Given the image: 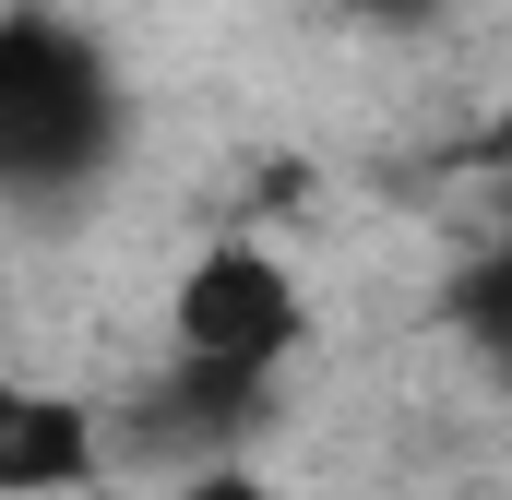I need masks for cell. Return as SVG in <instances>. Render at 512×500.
Returning a JSON list of instances; mask_svg holds the SVG:
<instances>
[{"label":"cell","mask_w":512,"mask_h":500,"mask_svg":"<svg viewBox=\"0 0 512 500\" xmlns=\"http://www.w3.org/2000/svg\"><path fill=\"white\" fill-rule=\"evenodd\" d=\"M120 155V72L84 24L12 12L0 24V203H60Z\"/></svg>","instance_id":"cell-1"},{"label":"cell","mask_w":512,"mask_h":500,"mask_svg":"<svg viewBox=\"0 0 512 500\" xmlns=\"http://www.w3.org/2000/svg\"><path fill=\"white\" fill-rule=\"evenodd\" d=\"M179 358H215V370H251L274 381L286 370V346H298V322H310V298H298V274L274 262V250H203L191 274H179Z\"/></svg>","instance_id":"cell-2"},{"label":"cell","mask_w":512,"mask_h":500,"mask_svg":"<svg viewBox=\"0 0 512 500\" xmlns=\"http://www.w3.org/2000/svg\"><path fill=\"white\" fill-rule=\"evenodd\" d=\"M96 477V417L0 370V500H72Z\"/></svg>","instance_id":"cell-3"},{"label":"cell","mask_w":512,"mask_h":500,"mask_svg":"<svg viewBox=\"0 0 512 500\" xmlns=\"http://www.w3.org/2000/svg\"><path fill=\"white\" fill-rule=\"evenodd\" d=\"M453 322H465V334H477V346H489V358L512 370V239L489 250V262H477L465 286H453Z\"/></svg>","instance_id":"cell-4"},{"label":"cell","mask_w":512,"mask_h":500,"mask_svg":"<svg viewBox=\"0 0 512 500\" xmlns=\"http://www.w3.org/2000/svg\"><path fill=\"white\" fill-rule=\"evenodd\" d=\"M191 500H274V489H251V477H227V465H215V477H191Z\"/></svg>","instance_id":"cell-5"},{"label":"cell","mask_w":512,"mask_h":500,"mask_svg":"<svg viewBox=\"0 0 512 500\" xmlns=\"http://www.w3.org/2000/svg\"><path fill=\"white\" fill-rule=\"evenodd\" d=\"M346 12H358V24H417L429 0H346Z\"/></svg>","instance_id":"cell-6"}]
</instances>
